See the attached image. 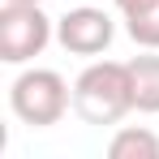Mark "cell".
<instances>
[{
	"mask_svg": "<svg viewBox=\"0 0 159 159\" xmlns=\"http://www.w3.org/2000/svg\"><path fill=\"white\" fill-rule=\"evenodd\" d=\"M73 112L86 125H116L133 112V86H129V65L120 60H95L86 65L73 82Z\"/></svg>",
	"mask_w": 159,
	"mask_h": 159,
	"instance_id": "cell-1",
	"label": "cell"
},
{
	"mask_svg": "<svg viewBox=\"0 0 159 159\" xmlns=\"http://www.w3.org/2000/svg\"><path fill=\"white\" fill-rule=\"evenodd\" d=\"M73 103V90H69V82L60 78L56 69H26V73H17L13 86H9V107H13V116L30 125V129H48L56 125L65 112Z\"/></svg>",
	"mask_w": 159,
	"mask_h": 159,
	"instance_id": "cell-2",
	"label": "cell"
},
{
	"mask_svg": "<svg viewBox=\"0 0 159 159\" xmlns=\"http://www.w3.org/2000/svg\"><path fill=\"white\" fill-rule=\"evenodd\" d=\"M56 22L39 4H4L0 9V60L4 65H26L52 43Z\"/></svg>",
	"mask_w": 159,
	"mask_h": 159,
	"instance_id": "cell-3",
	"label": "cell"
},
{
	"mask_svg": "<svg viewBox=\"0 0 159 159\" xmlns=\"http://www.w3.org/2000/svg\"><path fill=\"white\" fill-rule=\"evenodd\" d=\"M116 39V26L103 9H69L65 17H56V43L65 48L69 56H103Z\"/></svg>",
	"mask_w": 159,
	"mask_h": 159,
	"instance_id": "cell-4",
	"label": "cell"
},
{
	"mask_svg": "<svg viewBox=\"0 0 159 159\" xmlns=\"http://www.w3.org/2000/svg\"><path fill=\"white\" fill-rule=\"evenodd\" d=\"M129 65V86H133V112H159V56L155 48H146V56H133Z\"/></svg>",
	"mask_w": 159,
	"mask_h": 159,
	"instance_id": "cell-5",
	"label": "cell"
},
{
	"mask_svg": "<svg viewBox=\"0 0 159 159\" xmlns=\"http://www.w3.org/2000/svg\"><path fill=\"white\" fill-rule=\"evenodd\" d=\"M125 30L138 48L159 52V0H138L133 9H125Z\"/></svg>",
	"mask_w": 159,
	"mask_h": 159,
	"instance_id": "cell-6",
	"label": "cell"
},
{
	"mask_svg": "<svg viewBox=\"0 0 159 159\" xmlns=\"http://www.w3.org/2000/svg\"><path fill=\"white\" fill-rule=\"evenodd\" d=\"M107 155L112 159H159V138L151 129H120L107 142Z\"/></svg>",
	"mask_w": 159,
	"mask_h": 159,
	"instance_id": "cell-7",
	"label": "cell"
},
{
	"mask_svg": "<svg viewBox=\"0 0 159 159\" xmlns=\"http://www.w3.org/2000/svg\"><path fill=\"white\" fill-rule=\"evenodd\" d=\"M112 4H116V9H120V13H125V9H133V4H138V0H112Z\"/></svg>",
	"mask_w": 159,
	"mask_h": 159,
	"instance_id": "cell-8",
	"label": "cell"
},
{
	"mask_svg": "<svg viewBox=\"0 0 159 159\" xmlns=\"http://www.w3.org/2000/svg\"><path fill=\"white\" fill-rule=\"evenodd\" d=\"M4 4H43V0H4Z\"/></svg>",
	"mask_w": 159,
	"mask_h": 159,
	"instance_id": "cell-9",
	"label": "cell"
}]
</instances>
